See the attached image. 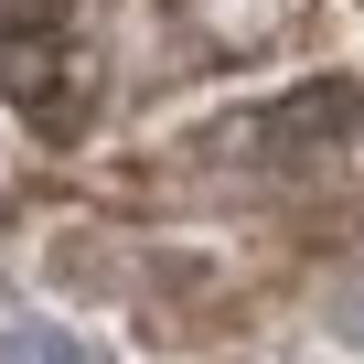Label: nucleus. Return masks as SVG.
Listing matches in <instances>:
<instances>
[{
	"mask_svg": "<svg viewBox=\"0 0 364 364\" xmlns=\"http://www.w3.org/2000/svg\"><path fill=\"white\" fill-rule=\"evenodd\" d=\"M0 364H86L65 332H11V343H0Z\"/></svg>",
	"mask_w": 364,
	"mask_h": 364,
	"instance_id": "f257e3e1",
	"label": "nucleus"
},
{
	"mask_svg": "<svg viewBox=\"0 0 364 364\" xmlns=\"http://www.w3.org/2000/svg\"><path fill=\"white\" fill-rule=\"evenodd\" d=\"M43 22H65V0H0V43H11V33H43Z\"/></svg>",
	"mask_w": 364,
	"mask_h": 364,
	"instance_id": "f03ea898",
	"label": "nucleus"
}]
</instances>
